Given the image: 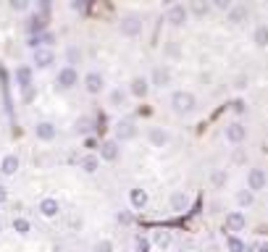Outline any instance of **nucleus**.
Wrapping results in <instances>:
<instances>
[{"label":"nucleus","mask_w":268,"mask_h":252,"mask_svg":"<svg viewBox=\"0 0 268 252\" xmlns=\"http://www.w3.org/2000/svg\"><path fill=\"white\" fill-rule=\"evenodd\" d=\"M177 252H187V250H177Z\"/></svg>","instance_id":"nucleus-45"},{"label":"nucleus","mask_w":268,"mask_h":252,"mask_svg":"<svg viewBox=\"0 0 268 252\" xmlns=\"http://www.w3.org/2000/svg\"><path fill=\"white\" fill-rule=\"evenodd\" d=\"M268 186V176H266V168H250L247 171V189H250L253 194L261 192Z\"/></svg>","instance_id":"nucleus-7"},{"label":"nucleus","mask_w":268,"mask_h":252,"mask_svg":"<svg viewBox=\"0 0 268 252\" xmlns=\"http://www.w3.org/2000/svg\"><path fill=\"white\" fill-rule=\"evenodd\" d=\"M116 221L121 223V226H132V221H134V216H132V210H118V216H116Z\"/></svg>","instance_id":"nucleus-38"},{"label":"nucleus","mask_w":268,"mask_h":252,"mask_svg":"<svg viewBox=\"0 0 268 252\" xmlns=\"http://www.w3.org/2000/svg\"><path fill=\"white\" fill-rule=\"evenodd\" d=\"M245 223H247L245 221V213L242 210H232V213H226V218H224V229L229 231V237H232V234L237 237L239 231L245 229Z\"/></svg>","instance_id":"nucleus-8"},{"label":"nucleus","mask_w":268,"mask_h":252,"mask_svg":"<svg viewBox=\"0 0 268 252\" xmlns=\"http://www.w3.org/2000/svg\"><path fill=\"white\" fill-rule=\"evenodd\" d=\"M79 61H82V50L77 48V45H69V48H66V66L77 69Z\"/></svg>","instance_id":"nucleus-31"},{"label":"nucleus","mask_w":268,"mask_h":252,"mask_svg":"<svg viewBox=\"0 0 268 252\" xmlns=\"http://www.w3.org/2000/svg\"><path fill=\"white\" fill-rule=\"evenodd\" d=\"M247 84H250V79H247L245 74H239V77H234V84H232V87H234V89H245Z\"/></svg>","instance_id":"nucleus-39"},{"label":"nucleus","mask_w":268,"mask_h":252,"mask_svg":"<svg viewBox=\"0 0 268 252\" xmlns=\"http://www.w3.org/2000/svg\"><path fill=\"white\" fill-rule=\"evenodd\" d=\"M37 210H40L42 218H55L61 213V202L55 200V197H42L40 205H37Z\"/></svg>","instance_id":"nucleus-18"},{"label":"nucleus","mask_w":268,"mask_h":252,"mask_svg":"<svg viewBox=\"0 0 268 252\" xmlns=\"http://www.w3.org/2000/svg\"><path fill=\"white\" fill-rule=\"evenodd\" d=\"M129 95L137 97V100H145L147 97V92H150V79L147 77H134L132 82H129Z\"/></svg>","instance_id":"nucleus-14"},{"label":"nucleus","mask_w":268,"mask_h":252,"mask_svg":"<svg viewBox=\"0 0 268 252\" xmlns=\"http://www.w3.org/2000/svg\"><path fill=\"white\" fill-rule=\"evenodd\" d=\"M195 108H197V97L192 95V92L177 89L171 95V110L177 116H192V113H195Z\"/></svg>","instance_id":"nucleus-1"},{"label":"nucleus","mask_w":268,"mask_h":252,"mask_svg":"<svg viewBox=\"0 0 268 252\" xmlns=\"http://www.w3.org/2000/svg\"><path fill=\"white\" fill-rule=\"evenodd\" d=\"M258 252H268V242H261V245H258Z\"/></svg>","instance_id":"nucleus-44"},{"label":"nucleus","mask_w":268,"mask_h":252,"mask_svg":"<svg viewBox=\"0 0 268 252\" xmlns=\"http://www.w3.org/2000/svg\"><path fill=\"white\" fill-rule=\"evenodd\" d=\"M189 194L187 192H181V189H177V192H171V197H169V205H171V210L174 213H187L189 210Z\"/></svg>","instance_id":"nucleus-17"},{"label":"nucleus","mask_w":268,"mask_h":252,"mask_svg":"<svg viewBox=\"0 0 268 252\" xmlns=\"http://www.w3.org/2000/svg\"><path fill=\"white\" fill-rule=\"evenodd\" d=\"M74 132H77L79 137H87L92 132V118L89 116H79L77 121H74Z\"/></svg>","instance_id":"nucleus-27"},{"label":"nucleus","mask_w":268,"mask_h":252,"mask_svg":"<svg viewBox=\"0 0 268 252\" xmlns=\"http://www.w3.org/2000/svg\"><path fill=\"white\" fill-rule=\"evenodd\" d=\"M147 189H142V186H132V189H129V205H132L134 210H142L145 205H147Z\"/></svg>","instance_id":"nucleus-20"},{"label":"nucleus","mask_w":268,"mask_h":252,"mask_svg":"<svg viewBox=\"0 0 268 252\" xmlns=\"http://www.w3.org/2000/svg\"><path fill=\"white\" fill-rule=\"evenodd\" d=\"M8 8H11L13 13H24V11H29L32 3L29 0H8Z\"/></svg>","instance_id":"nucleus-34"},{"label":"nucleus","mask_w":268,"mask_h":252,"mask_svg":"<svg viewBox=\"0 0 268 252\" xmlns=\"http://www.w3.org/2000/svg\"><path fill=\"white\" fill-rule=\"evenodd\" d=\"M126 100H129V92L121 89V87H113V89L108 92V105L110 108H124Z\"/></svg>","instance_id":"nucleus-21"},{"label":"nucleus","mask_w":268,"mask_h":252,"mask_svg":"<svg viewBox=\"0 0 268 252\" xmlns=\"http://www.w3.org/2000/svg\"><path fill=\"white\" fill-rule=\"evenodd\" d=\"M79 166H82V171H85V173H95L97 168H100V158L89 153V155L82 158V163H79Z\"/></svg>","instance_id":"nucleus-28"},{"label":"nucleus","mask_w":268,"mask_h":252,"mask_svg":"<svg viewBox=\"0 0 268 252\" xmlns=\"http://www.w3.org/2000/svg\"><path fill=\"white\" fill-rule=\"evenodd\" d=\"M232 110H234L237 116H242L245 110H247V102H245V100H234V102H232Z\"/></svg>","instance_id":"nucleus-40"},{"label":"nucleus","mask_w":268,"mask_h":252,"mask_svg":"<svg viewBox=\"0 0 268 252\" xmlns=\"http://www.w3.org/2000/svg\"><path fill=\"white\" fill-rule=\"evenodd\" d=\"M226 21L232 26H242L247 21V5L242 3H232V8L226 11Z\"/></svg>","instance_id":"nucleus-16"},{"label":"nucleus","mask_w":268,"mask_h":252,"mask_svg":"<svg viewBox=\"0 0 268 252\" xmlns=\"http://www.w3.org/2000/svg\"><path fill=\"white\" fill-rule=\"evenodd\" d=\"M234 200H237V205H239V208H250V205L255 202V194H253L250 189H237Z\"/></svg>","instance_id":"nucleus-30"},{"label":"nucleus","mask_w":268,"mask_h":252,"mask_svg":"<svg viewBox=\"0 0 268 252\" xmlns=\"http://www.w3.org/2000/svg\"><path fill=\"white\" fill-rule=\"evenodd\" d=\"M147 79H150V87L166 89V87H169V84H171L174 74H171V69L166 66V63H158V66L153 69V74H150V77H147Z\"/></svg>","instance_id":"nucleus-6"},{"label":"nucleus","mask_w":268,"mask_h":252,"mask_svg":"<svg viewBox=\"0 0 268 252\" xmlns=\"http://www.w3.org/2000/svg\"><path fill=\"white\" fill-rule=\"evenodd\" d=\"M16 84L24 92H29V87H32V66H16Z\"/></svg>","instance_id":"nucleus-23"},{"label":"nucleus","mask_w":268,"mask_h":252,"mask_svg":"<svg viewBox=\"0 0 268 252\" xmlns=\"http://www.w3.org/2000/svg\"><path fill=\"white\" fill-rule=\"evenodd\" d=\"M147 142H150L153 147H169V142H171V134L166 132L163 126H150L147 129Z\"/></svg>","instance_id":"nucleus-13"},{"label":"nucleus","mask_w":268,"mask_h":252,"mask_svg":"<svg viewBox=\"0 0 268 252\" xmlns=\"http://www.w3.org/2000/svg\"><path fill=\"white\" fill-rule=\"evenodd\" d=\"M103 89H105V79H103V74L89 71L87 77H85V92H87V95H100Z\"/></svg>","instance_id":"nucleus-15"},{"label":"nucleus","mask_w":268,"mask_h":252,"mask_svg":"<svg viewBox=\"0 0 268 252\" xmlns=\"http://www.w3.org/2000/svg\"><path fill=\"white\" fill-rule=\"evenodd\" d=\"M253 40L258 48H268V24H258L253 29Z\"/></svg>","instance_id":"nucleus-26"},{"label":"nucleus","mask_w":268,"mask_h":252,"mask_svg":"<svg viewBox=\"0 0 268 252\" xmlns=\"http://www.w3.org/2000/svg\"><path fill=\"white\" fill-rule=\"evenodd\" d=\"M134 252H150V239L147 237H134Z\"/></svg>","instance_id":"nucleus-37"},{"label":"nucleus","mask_w":268,"mask_h":252,"mask_svg":"<svg viewBox=\"0 0 268 252\" xmlns=\"http://www.w3.org/2000/svg\"><path fill=\"white\" fill-rule=\"evenodd\" d=\"M187 11L195 16V18H202V16H208L210 13V5L208 3H202V0H195V3H189L187 5Z\"/></svg>","instance_id":"nucleus-29"},{"label":"nucleus","mask_w":268,"mask_h":252,"mask_svg":"<svg viewBox=\"0 0 268 252\" xmlns=\"http://www.w3.org/2000/svg\"><path fill=\"white\" fill-rule=\"evenodd\" d=\"M32 63H34V69H50L53 63H55L53 48H37V50H32Z\"/></svg>","instance_id":"nucleus-10"},{"label":"nucleus","mask_w":268,"mask_h":252,"mask_svg":"<svg viewBox=\"0 0 268 252\" xmlns=\"http://www.w3.org/2000/svg\"><path fill=\"white\" fill-rule=\"evenodd\" d=\"M208 181H210V186H213V189H224V186L229 184V173H226V168H216V171H210Z\"/></svg>","instance_id":"nucleus-24"},{"label":"nucleus","mask_w":268,"mask_h":252,"mask_svg":"<svg viewBox=\"0 0 268 252\" xmlns=\"http://www.w3.org/2000/svg\"><path fill=\"white\" fill-rule=\"evenodd\" d=\"M150 245L161 247V250H169V247H171V231H166V229L153 231V237H150Z\"/></svg>","instance_id":"nucleus-25"},{"label":"nucleus","mask_w":268,"mask_h":252,"mask_svg":"<svg viewBox=\"0 0 268 252\" xmlns=\"http://www.w3.org/2000/svg\"><path fill=\"white\" fill-rule=\"evenodd\" d=\"M79 84V71L71 66H63L58 74H55V89L58 92H69Z\"/></svg>","instance_id":"nucleus-2"},{"label":"nucleus","mask_w":268,"mask_h":252,"mask_svg":"<svg viewBox=\"0 0 268 252\" xmlns=\"http://www.w3.org/2000/svg\"><path fill=\"white\" fill-rule=\"evenodd\" d=\"M224 134H226V139H229V142H232L234 147H239V145H242L245 139H247V129H245L242 121H232V124L226 126Z\"/></svg>","instance_id":"nucleus-11"},{"label":"nucleus","mask_w":268,"mask_h":252,"mask_svg":"<svg viewBox=\"0 0 268 252\" xmlns=\"http://www.w3.org/2000/svg\"><path fill=\"white\" fill-rule=\"evenodd\" d=\"M232 161H237V163H245V153H237V150H234V155H232Z\"/></svg>","instance_id":"nucleus-43"},{"label":"nucleus","mask_w":268,"mask_h":252,"mask_svg":"<svg viewBox=\"0 0 268 252\" xmlns=\"http://www.w3.org/2000/svg\"><path fill=\"white\" fill-rule=\"evenodd\" d=\"M163 53H166V58H181V48H179V42H169L163 48Z\"/></svg>","instance_id":"nucleus-36"},{"label":"nucleus","mask_w":268,"mask_h":252,"mask_svg":"<svg viewBox=\"0 0 268 252\" xmlns=\"http://www.w3.org/2000/svg\"><path fill=\"white\" fill-rule=\"evenodd\" d=\"M118 155H121V145L116 142V139H105V142H100V161L105 163H116Z\"/></svg>","instance_id":"nucleus-9"},{"label":"nucleus","mask_w":268,"mask_h":252,"mask_svg":"<svg viewBox=\"0 0 268 252\" xmlns=\"http://www.w3.org/2000/svg\"><path fill=\"white\" fill-rule=\"evenodd\" d=\"M18 166H21V161H18V155L16 153H8V155H3V161H0V173L5 176H16L18 173Z\"/></svg>","instance_id":"nucleus-19"},{"label":"nucleus","mask_w":268,"mask_h":252,"mask_svg":"<svg viewBox=\"0 0 268 252\" xmlns=\"http://www.w3.org/2000/svg\"><path fill=\"white\" fill-rule=\"evenodd\" d=\"M13 231H16L18 237H26L32 231V223L26 221V218H13Z\"/></svg>","instance_id":"nucleus-32"},{"label":"nucleus","mask_w":268,"mask_h":252,"mask_svg":"<svg viewBox=\"0 0 268 252\" xmlns=\"http://www.w3.org/2000/svg\"><path fill=\"white\" fill-rule=\"evenodd\" d=\"M213 8H224V11H229V8H232V3H229V0H216Z\"/></svg>","instance_id":"nucleus-41"},{"label":"nucleus","mask_w":268,"mask_h":252,"mask_svg":"<svg viewBox=\"0 0 268 252\" xmlns=\"http://www.w3.org/2000/svg\"><path fill=\"white\" fill-rule=\"evenodd\" d=\"M118 32L124 37H140L142 34V16L140 13H126L118 21Z\"/></svg>","instance_id":"nucleus-3"},{"label":"nucleus","mask_w":268,"mask_h":252,"mask_svg":"<svg viewBox=\"0 0 268 252\" xmlns=\"http://www.w3.org/2000/svg\"><path fill=\"white\" fill-rule=\"evenodd\" d=\"M45 29H48V21H45V16H42V13L32 16V18H29V24H26V32H29L32 37L45 34Z\"/></svg>","instance_id":"nucleus-22"},{"label":"nucleus","mask_w":268,"mask_h":252,"mask_svg":"<svg viewBox=\"0 0 268 252\" xmlns=\"http://www.w3.org/2000/svg\"><path fill=\"white\" fill-rule=\"evenodd\" d=\"M0 231H3V223H0Z\"/></svg>","instance_id":"nucleus-46"},{"label":"nucleus","mask_w":268,"mask_h":252,"mask_svg":"<svg viewBox=\"0 0 268 252\" xmlns=\"http://www.w3.org/2000/svg\"><path fill=\"white\" fill-rule=\"evenodd\" d=\"M137 137V124L132 118H121V121H116V126H113V139L118 145L121 142H132V139Z\"/></svg>","instance_id":"nucleus-4"},{"label":"nucleus","mask_w":268,"mask_h":252,"mask_svg":"<svg viewBox=\"0 0 268 252\" xmlns=\"http://www.w3.org/2000/svg\"><path fill=\"white\" fill-rule=\"evenodd\" d=\"M166 21H169V26H174V29H179V26H184L189 21V11L184 3H174L169 5V11H166Z\"/></svg>","instance_id":"nucleus-5"},{"label":"nucleus","mask_w":268,"mask_h":252,"mask_svg":"<svg viewBox=\"0 0 268 252\" xmlns=\"http://www.w3.org/2000/svg\"><path fill=\"white\" fill-rule=\"evenodd\" d=\"M226 250L229 252H245V242L232 234V237H226Z\"/></svg>","instance_id":"nucleus-33"},{"label":"nucleus","mask_w":268,"mask_h":252,"mask_svg":"<svg viewBox=\"0 0 268 252\" xmlns=\"http://www.w3.org/2000/svg\"><path fill=\"white\" fill-rule=\"evenodd\" d=\"M116 250V245L110 239H97L95 245H92V252H113Z\"/></svg>","instance_id":"nucleus-35"},{"label":"nucleus","mask_w":268,"mask_h":252,"mask_svg":"<svg viewBox=\"0 0 268 252\" xmlns=\"http://www.w3.org/2000/svg\"><path fill=\"white\" fill-rule=\"evenodd\" d=\"M34 137L40 139V142H53V139L58 137V129H55L53 121H37L34 124Z\"/></svg>","instance_id":"nucleus-12"},{"label":"nucleus","mask_w":268,"mask_h":252,"mask_svg":"<svg viewBox=\"0 0 268 252\" xmlns=\"http://www.w3.org/2000/svg\"><path fill=\"white\" fill-rule=\"evenodd\" d=\"M5 200H8V189H5V186H3V184H0V205H3Z\"/></svg>","instance_id":"nucleus-42"}]
</instances>
